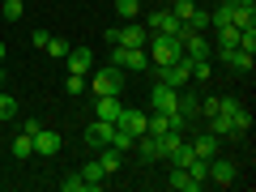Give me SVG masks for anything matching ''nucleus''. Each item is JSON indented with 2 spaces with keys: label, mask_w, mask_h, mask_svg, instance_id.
Segmentation results:
<instances>
[{
  "label": "nucleus",
  "mask_w": 256,
  "mask_h": 192,
  "mask_svg": "<svg viewBox=\"0 0 256 192\" xmlns=\"http://www.w3.org/2000/svg\"><path fill=\"white\" fill-rule=\"evenodd\" d=\"M184 56V47H180V34H154L150 38V60L162 68V64H175Z\"/></svg>",
  "instance_id": "1"
},
{
  "label": "nucleus",
  "mask_w": 256,
  "mask_h": 192,
  "mask_svg": "<svg viewBox=\"0 0 256 192\" xmlns=\"http://www.w3.org/2000/svg\"><path fill=\"white\" fill-rule=\"evenodd\" d=\"M180 47H184V56H192V60H210L214 56V43L205 38V30H188L184 26L180 30Z\"/></svg>",
  "instance_id": "2"
},
{
  "label": "nucleus",
  "mask_w": 256,
  "mask_h": 192,
  "mask_svg": "<svg viewBox=\"0 0 256 192\" xmlns=\"http://www.w3.org/2000/svg\"><path fill=\"white\" fill-rule=\"evenodd\" d=\"M90 90H94V98H98V94H120V90H124V68H116V64L98 68L94 82H90Z\"/></svg>",
  "instance_id": "3"
},
{
  "label": "nucleus",
  "mask_w": 256,
  "mask_h": 192,
  "mask_svg": "<svg viewBox=\"0 0 256 192\" xmlns=\"http://www.w3.org/2000/svg\"><path fill=\"white\" fill-rule=\"evenodd\" d=\"M150 107L162 111V116H171V111H180V90H171V86L158 82L154 90H150Z\"/></svg>",
  "instance_id": "4"
},
{
  "label": "nucleus",
  "mask_w": 256,
  "mask_h": 192,
  "mask_svg": "<svg viewBox=\"0 0 256 192\" xmlns=\"http://www.w3.org/2000/svg\"><path fill=\"white\" fill-rule=\"evenodd\" d=\"M30 141H34V154H38V158H52V154H60V146H64V137L56 132V128H38V132H34Z\"/></svg>",
  "instance_id": "5"
},
{
  "label": "nucleus",
  "mask_w": 256,
  "mask_h": 192,
  "mask_svg": "<svg viewBox=\"0 0 256 192\" xmlns=\"http://www.w3.org/2000/svg\"><path fill=\"white\" fill-rule=\"evenodd\" d=\"M235 175H239V166L230 162V158H218V154L210 158V180L218 184V188H230V184H235Z\"/></svg>",
  "instance_id": "6"
},
{
  "label": "nucleus",
  "mask_w": 256,
  "mask_h": 192,
  "mask_svg": "<svg viewBox=\"0 0 256 192\" xmlns=\"http://www.w3.org/2000/svg\"><path fill=\"white\" fill-rule=\"evenodd\" d=\"M150 30H154V34H180L184 22L175 18L171 9H154V13H150Z\"/></svg>",
  "instance_id": "7"
},
{
  "label": "nucleus",
  "mask_w": 256,
  "mask_h": 192,
  "mask_svg": "<svg viewBox=\"0 0 256 192\" xmlns=\"http://www.w3.org/2000/svg\"><path fill=\"white\" fill-rule=\"evenodd\" d=\"M68 73H77V77H90V68H94V52L90 47H68Z\"/></svg>",
  "instance_id": "8"
},
{
  "label": "nucleus",
  "mask_w": 256,
  "mask_h": 192,
  "mask_svg": "<svg viewBox=\"0 0 256 192\" xmlns=\"http://www.w3.org/2000/svg\"><path fill=\"white\" fill-rule=\"evenodd\" d=\"M120 111H124L120 94H98V102H94V120H107V124H116Z\"/></svg>",
  "instance_id": "9"
},
{
  "label": "nucleus",
  "mask_w": 256,
  "mask_h": 192,
  "mask_svg": "<svg viewBox=\"0 0 256 192\" xmlns=\"http://www.w3.org/2000/svg\"><path fill=\"white\" fill-rule=\"evenodd\" d=\"M222 60H226L235 73H252L256 68V52H248V47H230V52H222Z\"/></svg>",
  "instance_id": "10"
},
{
  "label": "nucleus",
  "mask_w": 256,
  "mask_h": 192,
  "mask_svg": "<svg viewBox=\"0 0 256 192\" xmlns=\"http://www.w3.org/2000/svg\"><path fill=\"white\" fill-rule=\"evenodd\" d=\"M116 47H146V26H141L137 18L128 22V26H120V34H116Z\"/></svg>",
  "instance_id": "11"
},
{
  "label": "nucleus",
  "mask_w": 256,
  "mask_h": 192,
  "mask_svg": "<svg viewBox=\"0 0 256 192\" xmlns=\"http://www.w3.org/2000/svg\"><path fill=\"white\" fill-rule=\"evenodd\" d=\"M77 175L86 180V192H98V188H107V171L98 166V158H94V162H86Z\"/></svg>",
  "instance_id": "12"
},
{
  "label": "nucleus",
  "mask_w": 256,
  "mask_h": 192,
  "mask_svg": "<svg viewBox=\"0 0 256 192\" xmlns=\"http://www.w3.org/2000/svg\"><path fill=\"white\" fill-rule=\"evenodd\" d=\"M116 124H120V128H128L132 137H141V132H146V124H150V116H146V111H128V107H124Z\"/></svg>",
  "instance_id": "13"
},
{
  "label": "nucleus",
  "mask_w": 256,
  "mask_h": 192,
  "mask_svg": "<svg viewBox=\"0 0 256 192\" xmlns=\"http://www.w3.org/2000/svg\"><path fill=\"white\" fill-rule=\"evenodd\" d=\"M166 184H171L175 192H201V188H205V184H201V180H192V175L184 171V166H175V171H171V180H166Z\"/></svg>",
  "instance_id": "14"
},
{
  "label": "nucleus",
  "mask_w": 256,
  "mask_h": 192,
  "mask_svg": "<svg viewBox=\"0 0 256 192\" xmlns=\"http://www.w3.org/2000/svg\"><path fill=\"white\" fill-rule=\"evenodd\" d=\"M111 128H116V124H107V120H94V124L86 128V141H90V146H111Z\"/></svg>",
  "instance_id": "15"
},
{
  "label": "nucleus",
  "mask_w": 256,
  "mask_h": 192,
  "mask_svg": "<svg viewBox=\"0 0 256 192\" xmlns=\"http://www.w3.org/2000/svg\"><path fill=\"white\" fill-rule=\"evenodd\" d=\"M205 120H210V132H214V137H226V141H235V128H230V116L214 111V116H205Z\"/></svg>",
  "instance_id": "16"
},
{
  "label": "nucleus",
  "mask_w": 256,
  "mask_h": 192,
  "mask_svg": "<svg viewBox=\"0 0 256 192\" xmlns=\"http://www.w3.org/2000/svg\"><path fill=\"white\" fill-rule=\"evenodd\" d=\"M230 128H235V141H248V132H252V116H248L244 107L230 111Z\"/></svg>",
  "instance_id": "17"
},
{
  "label": "nucleus",
  "mask_w": 256,
  "mask_h": 192,
  "mask_svg": "<svg viewBox=\"0 0 256 192\" xmlns=\"http://www.w3.org/2000/svg\"><path fill=\"white\" fill-rule=\"evenodd\" d=\"M188 146H192V154H196V158H214V154H218V137H214V132H205V137L188 141Z\"/></svg>",
  "instance_id": "18"
},
{
  "label": "nucleus",
  "mask_w": 256,
  "mask_h": 192,
  "mask_svg": "<svg viewBox=\"0 0 256 192\" xmlns=\"http://www.w3.org/2000/svg\"><path fill=\"white\" fill-rule=\"evenodd\" d=\"M9 154H13V158H30V154H34V141H30V132H18V137L9 141Z\"/></svg>",
  "instance_id": "19"
},
{
  "label": "nucleus",
  "mask_w": 256,
  "mask_h": 192,
  "mask_svg": "<svg viewBox=\"0 0 256 192\" xmlns=\"http://www.w3.org/2000/svg\"><path fill=\"white\" fill-rule=\"evenodd\" d=\"M230 26H235V30L256 26V9H248V4H235V13H230Z\"/></svg>",
  "instance_id": "20"
},
{
  "label": "nucleus",
  "mask_w": 256,
  "mask_h": 192,
  "mask_svg": "<svg viewBox=\"0 0 256 192\" xmlns=\"http://www.w3.org/2000/svg\"><path fill=\"white\" fill-rule=\"evenodd\" d=\"M137 146V137H132V132H128V128H111V150H120V154H124V150H132Z\"/></svg>",
  "instance_id": "21"
},
{
  "label": "nucleus",
  "mask_w": 256,
  "mask_h": 192,
  "mask_svg": "<svg viewBox=\"0 0 256 192\" xmlns=\"http://www.w3.org/2000/svg\"><path fill=\"white\" fill-rule=\"evenodd\" d=\"M214 34H218V47H222V52L239 47V30H235V26H214Z\"/></svg>",
  "instance_id": "22"
},
{
  "label": "nucleus",
  "mask_w": 256,
  "mask_h": 192,
  "mask_svg": "<svg viewBox=\"0 0 256 192\" xmlns=\"http://www.w3.org/2000/svg\"><path fill=\"white\" fill-rule=\"evenodd\" d=\"M98 166H102V171H107V180H111V175L120 171V150H111V146H102V154H98Z\"/></svg>",
  "instance_id": "23"
},
{
  "label": "nucleus",
  "mask_w": 256,
  "mask_h": 192,
  "mask_svg": "<svg viewBox=\"0 0 256 192\" xmlns=\"http://www.w3.org/2000/svg\"><path fill=\"white\" fill-rule=\"evenodd\" d=\"M0 13H4L9 22H22L26 18V0H0Z\"/></svg>",
  "instance_id": "24"
},
{
  "label": "nucleus",
  "mask_w": 256,
  "mask_h": 192,
  "mask_svg": "<svg viewBox=\"0 0 256 192\" xmlns=\"http://www.w3.org/2000/svg\"><path fill=\"white\" fill-rule=\"evenodd\" d=\"M47 56H56V60H64V56H68V38H60V34H52L47 38V47H43Z\"/></svg>",
  "instance_id": "25"
},
{
  "label": "nucleus",
  "mask_w": 256,
  "mask_h": 192,
  "mask_svg": "<svg viewBox=\"0 0 256 192\" xmlns=\"http://www.w3.org/2000/svg\"><path fill=\"white\" fill-rule=\"evenodd\" d=\"M188 30H210V9H192V18L184 22Z\"/></svg>",
  "instance_id": "26"
},
{
  "label": "nucleus",
  "mask_w": 256,
  "mask_h": 192,
  "mask_svg": "<svg viewBox=\"0 0 256 192\" xmlns=\"http://www.w3.org/2000/svg\"><path fill=\"white\" fill-rule=\"evenodd\" d=\"M116 13H120V18H128V22H132V18L141 13V0H116Z\"/></svg>",
  "instance_id": "27"
},
{
  "label": "nucleus",
  "mask_w": 256,
  "mask_h": 192,
  "mask_svg": "<svg viewBox=\"0 0 256 192\" xmlns=\"http://www.w3.org/2000/svg\"><path fill=\"white\" fill-rule=\"evenodd\" d=\"M13 116H18V98L0 90V120H13Z\"/></svg>",
  "instance_id": "28"
},
{
  "label": "nucleus",
  "mask_w": 256,
  "mask_h": 192,
  "mask_svg": "<svg viewBox=\"0 0 256 192\" xmlns=\"http://www.w3.org/2000/svg\"><path fill=\"white\" fill-rule=\"evenodd\" d=\"M180 116H184V120H192V116H201V102L192 98V94H184V98H180Z\"/></svg>",
  "instance_id": "29"
},
{
  "label": "nucleus",
  "mask_w": 256,
  "mask_h": 192,
  "mask_svg": "<svg viewBox=\"0 0 256 192\" xmlns=\"http://www.w3.org/2000/svg\"><path fill=\"white\" fill-rule=\"evenodd\" d=\"M60 188H64V192H86V180L73 171V175H64V180H60Z\"/></svg>",
  "instance_id": "30"
},
{
  "label": "nucleus",
  "mask_w": 256,
  "mask_h": 192,
  "mask_svg": "<svg viewBox=\"0 0 256 192\" xmlns=\"http://www.w3.org/2000/svg\"><path fill=\"white\" fill-rule=\"evenodd\" d=\"M64 90H68V94H73V98H77V94L86 90V77H77V73H68V82H64Z\"/></svg>",
  "instance_id": "31"
},
{
  "label": "nucleus",
  "mask_w": 256,
  "mask_h": 192,
  "mask_svg": "<svg viewBox=\"0 0 256 192\" xmlns=\"http://www.w3.org/2000/svg\"><path fill=\"white\" fill-rule=\"evenodd\" d=\"M192 9H196V4H192V0H180V4H175L171 13H175V18H180V22H188V18H192Z\"/></svg>",
  "instance_id": "32"
},
{
  "label": "nucleus",
  "mask_w": 256,
  "mask_h": 192,
  "mask_svg": "<svg viewBox=\"0 0 256 192\" xmlns=\"http://www.w3.org/2000/svg\"><path fill=\"white\" fill-rule=\"evenodd\" d=\"M47 38H52L47 30H34V34H30V43H34V47H47Z\"/></svg>",
  "instance_id": "33"
},
{
  "label": "nucleus",
  "mask_w": 256,
  "mask_h": 192,
  "mask_svg": "<svg viewBox=\"0 0 256 192\" xmlns=\"http://www.w3.org/2000/svg\"><path fill=\"white\" fill-rule=\"evenodd\" d=\"M239 4H248V9H256V0H239Z\"/></svg>",
  "instance_id": "34"
},
{
  "label": "nucleus",
  "mask_w": 256,
  "mask_h": 192,
  "mask_svg": "<svg viewBox=\"0 0 256 192\" xmlns=\"http://www.w3.org/2000/svg\"><path fill=\"white\" fill-rule=\"evenodd\" d=\"M0 60H4V43H0Z\"/></svg>",
  "instance_id": "35"
}]
</instances>
